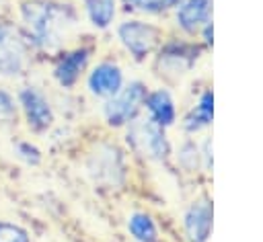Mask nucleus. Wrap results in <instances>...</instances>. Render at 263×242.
<instances>
[{
	"mask_svg": "<svg viewBox=\"0 0 263 242\" xmlns=\"http://www.w3.org/2000/svg\"><path fill=\"white\" fill-rule=\"evenodd\" d=\"M125 228L136 242H160V232L154 217L146 211H132L127 215Z\"/></svg>",
	"mask_w": 263,
	"mask_h": 242,
	"instance_id": "dca6fc26",
	"label": "nucleus"
},
{
	"mask_svg": "<svg viewBox=\"0 0 263 242\" xmlns=\"http://www.w3.org/2000/svg\"><path fill=\"white\" fill-rule=\"evenodd\" d=\"M148 94V86L142 80H129L121 86V90L107 98L103 105V119L109 127L121 129L140 117L144 111V98Z\"/></svg>",
	"mask_w": 263,
	"mask_h": 242,
	"instance_id": "20e7f679",
	"label": "nucleus"
},
{
	"mask_svg": "<svg viewBox=\"0 0 263 242\" xmlns=\"http://www.w3.org/2000/svg\"><path fill=\"white\" fill-rule=\"evenodd\" d=\"M201 55V45L185 39H171L166 43H160L156 49V70L160 76L168 80H179L185 76L199 59Z\"/></svg>",
	"mask_w": 263,
	"mask_h": 242,
	"instance_id": "423d86ee",
	"label": "nucleus"
},
{
	"mask_svg": "<svg viewBox=\"0 0 263 242\" xmlns=\"http://www.w3.org/2000/svg\"><path fill=\"white\" fill-rule=\"evenodd\" d=\"M18 119V103L14 100V96L0 88V125H12Z\"/></svg>",
	"mask_w": 263,
	"mask_h": 242,
	"instance_id": "6ab92c4d",
	"label": "nucleus"
},
{
	"mask_svg": "<svg viewBox=\"0 0 263 242\" xmlns=\"http://www.w3.org/2000/svg\"><path fill=\"white\" fill-rule=\"evenodd\" d=\"M187 242H210L214 228V203L208 195L193 199L181 217Z\"/></svg>",
	"mask_w": 263,
	"mask_h": 242,
	"instance_id": "1a4fd4ad",
	"label": "nucleus"
},
{
	"mask_svg": "<svg viewBox=\"0 0 263 242\" xmlns=\"http://www.w3.org/2000/svg\"><path fill=\"white\" fill-rule=\"evenodd\" d=\"M14 156L18 158V160H23L25 164H29V166H37L39 162H41V150L35 146V144H31V142H16L14 146Z\"/></svg>",
	"mask_w": 263,
	"mask_h": 242,
	"instance_id": "aec40b11",
	"label": "nucleus"
},
{
	"mask_svg": "<svg viewBox=\"0 0 263 242\" xmlns=\"http://www.w3.org/2000/svg\"><path fill=\"white\" fill-rule=\"evenodd\" d=\"M82 8L88 23L99 31H105L115 23L117 0H82Z\"/></svg>",
	"mask_w": 263,
	"mask_h": 242,
	"instance_id": "2eb2a0df",
	"label": "nucleus"
},
{
	"mask_svg": "<svg viewBox=\"0 0 263 242\" xmlns=\"http://www.w3.org/2000/svg\"><path fill=\"white\" fill-rule=\"evenodd\" d=\"M175 162L183 172L195 174L201 170V156H199V144L193 137H185L179 148L175 150Z\"/></svg>",
	"mask_w": 263,
	"mask_h": 242,
	"instance_id": "f3484780",
	"label": "nucleus"
},
{
	"mask_svg": "<svg viewBox=\"0 0 263 242\" xmlns=\"http://www.w3.org/2000/svg\"><path fill=\"white\" fill-rule=\"evenodd\" d=\"M212 10L214 0H181L173 10L175 27L187 37H195L199 29L212 21Z\"/></svg>",
	"mask_w": 263,
	"mask_h": 242,
	"instance_id": "f8f14e48",
	"label": "nucleus"
},
{
	"mask_svg": "<svg viewBox=\"0 0 263 242\" xmlns=\"http://www.w3.org/2000/svg\"><path fill=\"white\" fill-rule=\"evenodd\" d=\"M181 0H121L125 10L138 12V14H150V16L166 14V12L175 10V6Z\"/></svg>",
	"mask_w": 263,
	"mask_h": 242,
	"instance_id": "a211bd4d",
	"label": "nucleus"
},
{
	"mask_svg": "<svg viewBox=\"0 0 263 242\" xmlns=\"http://www.w3.org/2000/svg\"><path fill=\"white\" fill-rule=\"evenodd\" d=\"M23 35L29 45L41 51H55L76 25V10L55 0H29L21 4Z\"/></svg>",
	"mask_w": 263,
	"mask_h": 242,
	"instance_id": "f257e3e1",
	"label": "nucleus"
},
{
	"mask_svg": "<svg viewBox=\"0 0 263 242\" xmlns=\"http://www.w3.org/2000/svg\"><path fill=\"white\" fill-rule=\"evenodd\" d=\"M92 57V47L88 45H78L74 49L62 51L60 57L53 64V78L62 88H74L80 78L84 76V72L88 70Z\"/></svg>",
	"mask_w": 263,
	"mask_h": 242,
	"instance_id": "9d476101",
	"label": "nucleus"
},
{
	"mask_svg": "<svg viewBox=\"0 0 263 242\" xmlns=\"http://www.w3.org/2000/svg\"><path fill=\"white\" fill-rule=\"evenodd\" d=\"M197 37H199V45H201V47H212V45H214V21H208V23L199 29Z\"/></svg>",
	"mask_w": 263,
	"mask_h": 242,
	"instance_id": "5701e85b",
	"label": "nucleus"
},
{
	"mask_svg": "<svg viewBox=\"0 0 263 242\" xmlns=\"http://www.w3.org/2000/svg\"><path fill=\"white\" fill-rule=\"evenodd\" d=\"M4 6H6V0H0V14H2V10H4Z\"/></svg>",
	"mask_w": 263,
	"mask_h": 242,
	"instance_id": "b1692460",
	"label": "nucleus"
},
{
	"mask_svg": "<svg viewBox=\"0 0 263 242\" xmlns=\"http://www.w3.org/2000/svg\"><path fill=\"white\" fill-rule=\"evenodd\" d=\"M212 123H214V90L203 88L193 100V105L187 109V113L183 115L181 127L187 135H195L210 129Z\"/></svg>",
	"mask_w": 263,
	"mask_h": 242,
	"instance_id": "ddd939ff",
	"label": "nucleus"
},
{
	"mask_svg": "<svg viewBox=\"0 0 263 242\" xmlns=\"http://www.w3.org/2000/svg\"><path fill=\"white\" fill-rule=\"evenodd\" d=\"M117 41L136 62H144L160 47L162 31L144 18H125L117 25Z\"/></svg>",
	"mask_w": 263,
	"mask_h": 242,
	"instance_id": "39448f33",
	"label": "nucleus"
},
{
	"mask_svg": "<svg viewBox=\"0 0 263 242\" xmlns=\"http://www.w3.org/2000/svg\"><path fill=\"white\" fill-rule=\"evenodd\" d=\"M144 111L148 113V119L162 129H168L177 123V103L166 88L148 90L144 98Z\"/></svg>",
	"mask_w": 263,
	"mask_h": 242,
	"instance_id": "4468645a",
	"label": "nucleus"
},
{
	"mask_svg": "<svg viewBox=\"0 0 263 242\" xmlns=\"http://www.w3.org/2000/svg\"><path fill=\"white\" fill-rule=\"evenodd\" d=\"M199 156H201V170L212 172L214 166V148H212V137H203L199 144Z\"/></svg>",
	"mask_w": 263,
	"mask_h": 242,
	"instance_id": "4be33fe9",
	"label": "nucleus"
},
{
	"mask_svg": "<svg viewBox=\"0 0 263 242\" xmlns=\"http://www.w3.org/2000/svg\"><path fill=\"white\" fill-rule=\"evenodd\" d=\"M86 174L99 187H121L127 178L123 150L115 144H99L86 158Z\"/></svg>",
	"mask_w": 263,
	"mask_h": 242,
	"instance_id": "7ed1b4c3",
	"label": "nucleus"
},
{
	"mask_svg": "<svg viewBox=\"0 0 263 242\" xmlns=\"http://www.w3.org/2000/svg\"><path fill=\"white\" fill-rule=\"evenodd\" d=\"M125 84V78H123V70L117 62L113 59H103V62H97L88 74H86V88L92 96L97 98H111L115 96L121 86Z\"/></svg>",
	"mask_w": 263,
	"mask_h": 242,
	"instance_id": "9b49d317",
	"label": "nucleus"
},
{
	"mask_svg": "<svg viewBox=\"0 0 263 242\" xmlns=\"http://www.w3.org/2000/svg\"><path fill=\"white\" fill-rule=\"evenodd\" d=\"M125 142L134 150V154L152 160V162H166L173 156V146L166 135V129L146 119H136L127 125Z\"/></svg>",
	"mask_w": 263,
	"mask_h": 242,
	"instance_id": "f03ea898",
	"label": "nucleus"
},
{
	"mask_svg": "<svg viewBox=\"0 0 263 242\" xmlns=\"http://www.w3.org/2000/svg\"><path fill=\"white\" fill-rule=\"evenodd\" d=\"M31 59V45L21 29L0 21V76L16 78L25 74Z\"/></svg>",
	"mask_w": 263,
	"mask_h": 242,
	"instance_id": "0eeeda50",
	"label": "nucleus"
},
{
	"mask_svg": "<svg viewBox=\"0 0 263 242\" xmlns=\"http://www.w3.org/2000/svg\"><path fill=\"white\" fill-rule=\"evenodd\" d=\"M0 242H31V236L18 224L0 219Z\"/></svg>",
	"mask_w": 263,
	"mask_h": 242,
	"instance_id": "412c9836",
	"label": "nucleus"
},
{
	"mask_svg": "<svg viewBox=\"0 0 263 242\" xmlns=\"http://www.w3.org/2000/svg\"><path fill=\"white\" fill-rule=\"evenodd\" d=\"M16 103L31 131L43 133L53 125V119H55L53 107L37 86H23L16 94Z\"/></svg>",
	"mask_w": 263,
	"mask_h": 242,
	"instance_id": "6e6552de",
	"label": "nucleus"
}]
</instances>
